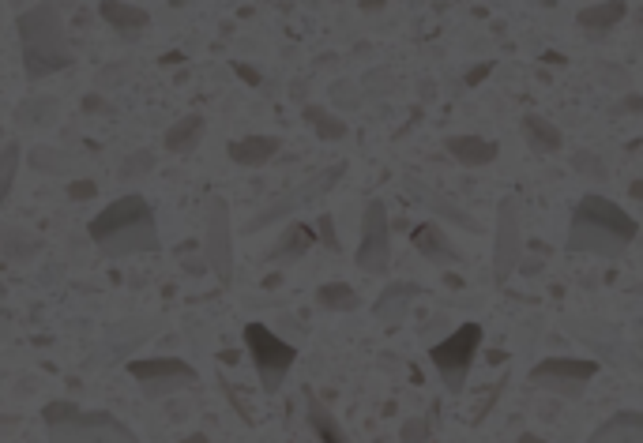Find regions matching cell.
<instances>
[{
    "instance_id": "e575fe53",
    "label": "cell",
    "mask_w": 643,
    "mask_h": 443,
    "mask_svg": "<svg viewBox=\"0 0 643 443\" xmlns=\"http://www.w3.org/2000/svg\"><path fill=\"white\" fill-rule=\"evenodd\" d=\"M358 4H361V12H380L388 0H358Z\"/></svg>"
},
{
    "instance_id": "d6986e66",
    "label": "cell",
    "mask_w": 643,
    "mask_h": 443,
    "mask_svg": "<svg viewBox=\"0 0 643 443\" xmlns=\"http://www.w3.org/2000/svg\"><path fill=\"white\" fill-rule=\"evenodd\" d=\"M587 443H643V410L610 417Z\"/></svg>"
},
{
    "instance_id": "4fadbf2b",
    "label": "cell",
    "mask_w": 643,
    "mask_h": 443,
    "mask_svg": "<svg viewBox=\"0 0 643 443\" xmlns=\"http://www.w3.org/2000/svg\"><path fill=\"white\" fill-rule=\"evenodd\" d=\"M410 245H414V252H422L429 263H437V267H455V263H463V256L455 252L452 241L444 237V230H440L437 222H422V226H414Z\"/></svg>"
},
{
    "instance_id": "f35d334b",
    "label": "cell",
    "mask_w": 643,
    "mask_h": 443,
    "mask_svg": "<svg viewBox=\"0 0 643 443\" xmlns=\"http://www.w3.org/2000/svg\"><path fill=\"white\" fill-rule=\"evenodd\" d=\"M519 443H542V440H538V436H523Z\"/></svg>"
},
{
    "instance_id": "1f68e13d",
    "label": "cell",
    "mask_w": 643,
    "mask_h": 443,
    "mask_svg": "<svg viewBox=\"0 0 643 443\" xmlns=\"http://www.w3.org/2000/svg\"><path fill=\"white\" fill-rule=\"evenodd\" d=\"M95 196H98L95 181H72L68 184V199H72V203H83V199H95Z\"/></svg>"
},
{
    "instance_id": "8992f818",
    "label": "cell",
    "mask_w": 643,
    "mask_h": 443,
    "mask_svg": "<svg viewBox=\"0 0 643 443\" xmlns=\"http://www.w3.org/2000/svg\"><path fill=\"white\" fill-rule=\"evenodd\" d=\"M478 346H482V327L478 323H463V327H455L452 335L429 350V361H433V368L440 372V380H444V387L452 395L463 391L467 372H471L474 357H478Z\"/></svg>"
},
{
    "instance_id": "836d02e7",
    "label": "cell",
    "mask_w": 643,
    "mask_h": 443,
    "mask_svg": "<svg viewBox=\"0 0 643 443\" xmlns=\"http://www.w3.org/2000/svg\"><path fill=\"white\" fill-rule=\"evenodd\" d=\"M192 252H200V248H196V245H192V241H189V245H181V248H177V260H185V263H189V267H192V271H204V263H196V260H192Z\"/></svg>"
},
{
    "instance_id": "30bf717a",
    "label": "cell",
    "mask_w": 643,
    "mask_h": 443,
    "mask_svg": "<svg viewBox=\"0 0 643 443\" xmlns=\"http://www.w3.org/2000/svg\"><path fill=\"white\" fill-rule=\"evenodd\" d=\"M132 380L143 387L147 398H166L170 391H181V387H192L200 380L196 368L189 361H177V357H143V361H132L128 365Z\"/></svg>"
},
{
    "instance_id": "9c48e42d",
    "label": "cell",
    "mask_w": 643,
    "mask_h": 443,
    "mask_svg": "<svg viewBox=\"0 0 643 443\" xmlns=\"http://www.w3.org/2000/svg\"><path fill=\"white\" fill-rule=\"evenodd\" d=\"M204 263L215 271L222 286H230V278H234V226H230V203L222 196L207 199Z\"/></svg>"
},
{
    "instance_id": "ab89813d",
    "label": "cell",
    "mask_w": 643,
    "mask_h": 443,
    "mask_svg": "<svg viewBox=\"0 0 643 443\" xmlns=\"http://www.w3.org/2000/svg\"><path fill=\"white\" fill-rule=\"evenodd\" d=\"M170 4H173V8H181V4H185V0H170Z\"/></svg>"
},
{
    "instance_id": "603a6c76",
    "label": "cell",
    "mask_w": 643,
    "mask_h": 443,
    "mask_svg": "<svg viewBox=\"0 0 643 443\" xmlns=\"http://www.w3.org/2000/svg\"><path fill=\"white\" fill-rule=\"evenodd\" d=\"M523 139L531 143L534 151H542V154H553V151H561V132H557V124L553 121H546V117H538V113H531V117H523Z\"/></svg>"
},
{
    "instance_id": "5b68a950",
    "label": "cell",
    "mask_w": 643,
    "mask_h": 443,
    "mask_svg": "<svg viewBox=\"0 0 643 443\" xmlns=\"http://www.w3.org/2000/svg\"><path fill=\"white\" fill-rule=\"evenodd\" d=\"M245 346H249L252 353L260 387H264L267 395H275L286 383V372L298 361V346H290L286 338H279L271 327H264V323H249V327H245Z\"/></svg>"
},
{
    "instance_id": "ffe728a7",
    "label": "cell",
    "mask_w": 643,
    "mask_h": 443,
    "mask_svg": "<svg viewBox=\"0 0 643 443\" xmlns=\"http://www.w3.org/2000/svg\"><path fill=\"white\" fill-rule=\"evenodd\" d=\"M204 128L207 121L200 113H189V117H181V121L170 124V132H166V151L170 154H189L200 139H204Z\"/></svg>"
},
{
    "instance_id": "ac0fdd59",
    "label": "cell",
    "mask_w": 643,
    "mask_h": 443,
    "mask_svg": "<svg viewBox=\"0 0 643 443\" xmlns=\"http://www.w3.org/2000/svg\"><path fill=\"white\" fill-rule=\"evenodd\" d=\"M98 16L106 19L110 27H117L121 34H140L147 23H151V12H143L136 4H125V0H102L98 4Z\"/></svg>"
},
{
    "instance_id": "4dcf8cb0",
    "label": "cell",
    "mask_w": 643,
    "mask_h": 443,
    "mask_svg": "<svg viewBox=\"0 0 643 443\" xmlns=\"http://www.w3.org/2000/svg\"><path fill=\"white\" fill-rule=\"evenodd\" d=\"M576 169H580V173H591L595 181H606V166H598L595 154H587V151L576 154Z\"/></svg>"
},
{
    "instance_id": "9a60e30c",
    "label": "cell",
    "mask_w": 643,
    "mask_h": 443,
    "mask_svg": "<svg viewBox=\"0 0 643 443\" xmlns=\"http://www.w3.org/2000/svg\"><path fill=\"white\" fill-rule=\"evenodd\" d=\"M305 421H309V428H313V436L320 443H354L346 436V428L339 425V417H335L313 391H305Z\"/></svg>"
},
{
    "instance_id": "cb8c5ba5",
    "label": "cell",
    "mask_w": 643,
    "mask_h": 443,
    "mask_svg": "<svg viewBox=\"0 0 643 443\" xmlns=\"http://www.w3.org/2000/svg\"><path fill=\"white\" fill-rule=\"evenodd\" d=\"M625 12H628L625 0H602L595 8H583L580 27H587V31H610V27H617L625 19Z\"/></svg>"
},
{
    "instance_id": "7a4b0ae2",
    "label": "cell",
    "mask_w": 643,
    "mask_h": 443,
    "mask_svg": "<svg viewBox=\"0 0 643 443\" xmlns=\"http://www.w3.org/2000/svg\"><path fill=\"white\" fill-rule=\"evenodd\" d=\"M91 241H95L110 260H125V256H151L158 252V226L151 203L136 192L113 199L91 218Z\"/></svg>"
},
{
    "instance_id": "277c9868",
    "label": "cell",
    "mask_w": 643,
    "mask_h": 443,
    "mask_svg": "<svg viewBox=\"0 0 643 443\" xmlns=\"http://www.w3.org/2000/svg\"><path fill=\"white\" fill-rule=\"evenodd\" d=\"M49 443H140L136 432L106 410H79L76 402H49L42 410Z\"/></svg>"
},
{
    "instance_id": "e0dca14e",
    "label": "cell",
    "mask_w": 643,
    "mask_h": 443,
    "mask_svg": "<svg viewBox=\"0 0 643 443\" xmlns=\"http://www.w3.org/2000/svg\"><path fill=\"white\" fill-rule=\"evenodd\" d=\"M313 245H316L313 226H309V222H290V230L283 233V241L275 245V252L267 256V263H298Z\"/></svg>"
},
{
    "instance_id": "3957f363",
    "label": "cell",
    "mask_w": 643,
    "mask_h": 443,
    "mask_svg": "<svg viewBox=\"0 0 643 443\" xmlns=\"http://www.w3.org/2000/svg\"><path fill=\"white\" fill-rule=\"evenodd\" d=\"M19 31V46H23V68L27 79H46L57 72H68L76 64V53L64 42V27H61V8L53 0H42L27 8L16 19Z\"/></svg>"
},
{
    "instance_id": "d6a6232c",
    "label": "cell",
    "mask_w": 643,
    "mask_h": 443,
    "mask_svg": "<svg viewBox=\"0 0 643 443\" xmlns=\"http://www.w3.org/2000/svg\"><path fill=\"white\" fill-rule=\"evenodd\" d=\"M230 68H234V72H237V79H245V83H249V87H260V72H256V68H252V64H241V61H234V64H230Z\"/></svg>"
},
{
    "instance_id": "83f0119b",
    "label": "cell",
    "mask_w": 643,
    "mask_h": 443,
    "mask_svg": "<svg viewBox=\"0 0 643 443\" xmlns=\"http://www.w3.org/2000/svg\"><path fill=\"white\" fill-rule=\"evenodd\" d=\"M155 169V154L151 151H136L128 158V166H121V181H132V177H143Z\"/></svg>"
},
{
    "instance_id": "74e56055",
    "label": "cell",
    "mask_w": 643,
    "mask_h": 443,
    "mask_svg": "<svg viewBox=\"0 0 643 443\" xmlns=\"http://www.w3.org/2000/svg\"><path fill=\"white\" fill-rule=\"evenodd\" d=\"M181 443H207V436L204 432H196V436H189V440H181Z\"/></svg>"
},
{
    "instance_id": "f1b7e54d",
    "label": "cell",
    "mask_w": 643,
    "mask_h": 443,
    "mask_svg": "<svg viewBox=\"0 0 643 443\" xmlns=\"http://www.w3.org/2000/svg\"><path fill=\"white\" fill-rule=\"evenodd\" d=\"M316 237H320L331 252H339V237H335V218H331V214H320V218H316Z\"/></svg>"
},
{
    "instance_id": "8fae6325",
    "label": "cell",
    "mask_w": 643,
    "mask_h": 443,
    "mask_svg": "<svg viewBox=\"0 0 643 443\" xmlns=\"http://www.w3.org/2000/svg\"><path fill=\"white\" fill-rule=\"evenodd\" d=\"M598 365L595 361H576V357H549L542 365H534L531 380L538 387H553L557 395L565 398H580L583 383L595 380Z\"/></svg>"
},
{
    "instance_id": "4316f807",
    "label": "cell",
    "mask_w": 643,
    "mask_h": 443,
    "mask_svg": "<svg viewBox=\"0 0 643 443\" xmlns=\"http://www.w3.org/2000/svg\"><path fill=\"white\" fill-rule=\"evenodd\" d=\"M19 158H23V147L19 143H8L0 151V207L8 203L12 196V184H16V173H19Z\"/></svg>"
},
{
    "instance_id": "f546056e",
    "label": "cell",
    "mask_w": 643,
    "mask_h": 443,
    "mask_svg": "<svg viewBox=\"0 0 643 443\" xmlns=\"http://www.w3.org/2000/svg\"><path fill=\"white\" fill-rule=\"evenodd\" d=\"M425 428H429V421H425V417H414V421H407V425H403V443H425V440H429V432H425Z\"/></svg>"
},
{
    "instance_id": "484cf974",
    "label": "cell",
    "mask_w": 643,
    "mask_h": 443,
    "mask_svg": "<svg viewBox=\"0 0 643 443\" xmlns=\"http://www.w3.org/2000/svg\"><path fill=\"white\" fill-rule=\"evenodd\" d=\"M301 113H305V121L313 124L316 136L324 139V143H339V139H346V124L339 121V117H331L324 106H305Z\"/></svg>"
},
{
    "instance_id": "d4e9b609",
    "label": "cell",
    "mask_w": 643,
    "mask_h": 443,
    "mask_svg": "<svg viewBox=\"0 0 643 443\" xmlns=\"http://www.w3.org/2000/svg\"><path fill=\"white\" fill-rule=\"evenodd\" d=\"M316 305L328 308V312H354L361 301H358V293L350 290L346 282H328V286H320V290H316Z\"/></svg>"
},
{
    "instance_id": "60d3db41",
    "label": "cell",
    "mask_w": 643,
    "mask_h": 443,
    "mask_svg": "<svg viewBox=\"0 0 643 443\" xmlns=\"http://www.w3.org/2000/svg\"><path fill=\"white\" fill-rule=\"evenodd\" d=\"M542 4H546V8H553V0H542Z\"/></svg>"
},
{
    "instance_id": "7402d4cb",
    "label": "cell",
    "mask_w": 643,
    "mask_h": 443,
    "mask_svg": "<svg viewBox=\"0 0 643 443\" xmlns=\"http://www.w3.org/2000/svg\"><path fill=\"white\" fill-rule=\"evenodd\" d=\"M407 188H410V192H414L418 199H422V203H429V207H433V211H437L440 218H448V222H455V226H463V230H478V222H474L471 214L459 211V207H455V203H448V199H440L437 192H433V188H425L422 181H414V177H407Z\"/></svg>"
},
{
    "instance_id": "7c38bea8",
    "label": "cell",
    "mask_w": 643,
    "mask_h": 443,
    "mask_svg": "<svg viewBox=\"0 0 643 443\" xmlns=\"http://www.w3.org/2000/svg\"><path fill=\"white\" fill-rule=\"evenodd\" d=\"M523 241H519V222H516V203L504 199L501 211H497V260H493V278L508 282V275L516 271Z\"/></svg>"
},
{
    "instance_id": "44dd1931",
    "label": "cell",
    "mask_w": 643,
    "mask_h": 443,
    "mask_svg": "<svg viewBox=\"0 0 643 443\" xmlns=\"http://www.w3.org/2000/svg\"><path fill=\"white\" fill-rule=\"evenodd\" d=\"M418 293H422V290H418L414 282H392V286H388V290L377 297V320L395 323L403 312H407V305L418 297Z\"/></svg>"
},
{
    "instance_id": "52a82bcc",
    "label": "cell",
    "mask_w": 643,
    "mask_h": 443,
    "mask_svg": "<svg viewBox=\"0 0 643 443\" xmlns=\"http://www.w3.org/2000/svg\"><path fill=\"white\" fill-rule=\"evenodd\" d=\"M343 177H346V162H335V166L320 169V173H313L305 184L290 188V192H286V196H279L275 203H267L260 214H252V222H245V230H241V233H260V230H267L271 222L298 214L301 207H309V203H316L320 196H328L331 188L343 181Z\"/></svg>"
},
{
    "instance_id": "6da1fadb",
    "label": "cell",
    "mask_w": 643,
    "mask_h": 443,
    "mask_svg": "<svg viewBox=\"0 0 643 443\" xmlns=\"http://www.w3.org/2000/svg\"><path fill=\"white\" fill-rule=\"evenodd\" d=\"M640 233V222L617 207L606 196H583L572 211V230H568V252L572 256H602V260H617Z\"/></svg>"
},
{
    "instance_id": "5bb4252c",
    "label": "cell",
    "mask_w": 643,
    "mask_h": 443,
    "mask_svg": "<svg viewBox=\"0 0 643 443\" xmlns=\"http://www.w3.org/2000/svg\"><path fill=\"white\" fill-rule=\"evenodd\" d=\"M279 147H283V139L279 136H241L226 147V154H230V162H234V166L260 169L279 154Z\"/></svg>"
},
{
    "instance_id": "8d00e7d4",
    "label": "cell",
    "mask_w": 643,
    "mask_h": 443,
    "mask_svg": "<svg viewBox=\"0 0 643 443\" xmlns=\"http://www.w3.org/2000/svg\"><path fill=\"white\" fill-rule=\"evenodd\" d=\"M632 196L643 199V181H632Z\"/></svg>"
},
{
    "instance_id": "2e32d148",
    "label": "cell",
    "mask_w": 643,
    "mask_h": 443,
    "mask_svg": "<svg viewBox=\"0 0 643 443\" xmlns=\"http://www.w3.org/2000/svg\"><path fill=\"white\" fill-rule=\"evenodd\" d=\"M444 147L452 154L459 166H489L501 147L493 143V139H482V136H448L444 139Z\"/></svg>"
},
{
    "instance_id": "d590c367",
    "label": "cell",
    "mask_w": 643,
    "mask_h": 443,
    "mask_svg": "<svg viewBox=\"0 0 643 443\" xmlns=\"http://www.w3.org/2000/svg\"><path fill=\"white\" fill-rule=\"evenodd\" d=\"M177 61H185V53H166V57H162V64H177Z\"/></svg>"
},
{
    "instance_id": "ba28073f",
    "label": "cell",
    "mask_w": 643,
    "mask_h": 443,
    "mask_svg": "<svg viewBox=\"0 0 643 443\" xmlns=\"http://www.w3.org/2000/svg\"><path fill=\"white\" fill-rule=\"evenodd\" d=\"M354 263L365 275H388V267H392V222H388L384 199H369V207H365Z\"/></svg>"
}]
</instances>
